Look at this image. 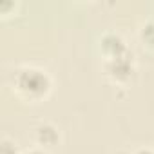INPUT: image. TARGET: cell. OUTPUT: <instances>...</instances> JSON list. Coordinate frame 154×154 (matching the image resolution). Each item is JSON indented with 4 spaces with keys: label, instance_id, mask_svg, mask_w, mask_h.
I'll return each mask as SVG.
<instances>
[{
    "label": "cell",
    "instance_id": "1",
    "mask_svg": "<svg viewBox=\"0 0 154 154\" xmlns=\"http://www.w3.org/2000/svg\"><path fill=\"white\" fill-rule=\"evenodd\" d=\"M53 87V80L47 74V71L35 67V65H24L15 71L13 74V89L15 93L26 100V102H40L44 100Z\"/></svg>",
    "mask_w": 154,
    "mask_h": 154
},
{
    "label": "cell",
    "instance_id": "2",
    "mask_svg": "<svg viewBox=\"0 0 154 154\" xmlns=\"http://www.w3.org/2000/svg\"><path fill=\"white\" fill-rule=\"evenodd\" d=\"M103 71L107 74V78L114 84H127L134 72H136V63H134V56L129 51L123 56L118 58H111L103 62Z\"/></svg>",
    "mask_w": 154,
    "mask_h": 154
},
{
    "label": "cell",
    "instance_id": "3",
    "mask_svg": "<svg viewBox=\"0 0 154 154\" xmlns=\"http://www.w3.org/2000/svg\"><path fill=\"white\" fill-rule=\"evenodd\" d=\"M100 53L105 60L111 58H118L129 53L127 42L123 40V36L116 31H105L100 36Z\"/></svg>",
    "mask_w": 154,
    "mask_h": 154
},
{
    "label": "cell",
    "instance_id": "4",
    "mask_svg": "<svg viewBox=\"0 0 154 154\" xmlns=\"http://www.w3.org/2000/svg\"><path fill=\"white\" fill-rule=\"evenodd\" d=\"M33 138H35L36 147H42V149L47 150V149L54 147L60 141V132H58V127L54 123L42 122L33 129Z\"/></svg>",
    "mask_w": 154,
    "mask_h": 154
},
{
    "label": "cell",
    "instance_id": "5",
    "mask_svg": "<svg viewBox=\"0 0 154 154\" xmlns=\"http://www.w3.org/2000/svg\"><path fill=\"white\" fill-rule=\"evenodd\" d=\"M138 36H140L143 45L154 47V18H149L141 24V27L138 31Z\"/></svg>",
    "mask_w": 154,
    "mask_h": 154
},
{
    "label": "cell",
    "instance_id": "6",
    "mask_svg": "<svg viewBox=\"0 0 154 154\" xmlns=\"http://www.w3.org/2000/svg\"><path fill=\"white\" fill-rule=\"evenodd\" d=\"M0 154H22V152H20V149H18L15 140L4 136L2 140H0Z\"/></svg>",
    "mask_w": 154,
    "mask_h": 154
},
{
    "label": "cell",
    "instance_id": "7",
    "mask_svg": "<svg viewBox=\"0 0 154 154\" xmlns=\"http://www.w3.org/2000/svg\"><path fill=\"white\" fill-rule=\"evenodd\" d=\"M15 8H17V4L13 0H0V13L2 15H8V11L15 9Z\"/></svg>",
    "mask_w": 154,
    "mask_h": 154
},
{
    "label": "cell",
    "instance_id": "8",
    "mask_svg": "<svg viewBox=\"0 0 154 154\" xmlns=\"http://www.w3.org/2000/svg\"><path fill=\"white\" fill-rule=\"evenodd\" d=\"M22 154H49L45 149H42V147H31V149H27V150H24Z\"/></svg>",
    "mask_w": 154,
    "mask_h": 154
},
{
    "label": "cell",
    "instance_id": "9",
    "mask_svg": "<svg viewBox=\"0 0 154 154\" xmlns=\"http://www.w3.org/2000/svg\"><path fill=\"white\" fill-rule=\"evenodd\" d=\"M134 154H154V149H150V147H141V149L134 150Z\"/></svg>",
    "mask_w": 154,
    "mask_h": 154
}]
</instances>
